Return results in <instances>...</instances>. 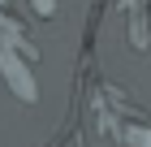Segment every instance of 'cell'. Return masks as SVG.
<instances>
[{
    "instance_id": "7a4b0ae2",
    "label": "cell",
    "mask_w": 151,
    "mask_h": 147,
    "mask_svg": "<svg viewBox=\"0 0 151 147\" xmlns=\"http://www.w3.org/2000/svg\"><path fill=\"white\" fill-rule=\"evenodd\" d=\"M95 121H99V134L112 138L116 147H151V113L125 87H112V82L95 87Z\"/></svg>"
},
{
    "instance_id": "6da1fadb",
    "label": "cell",
    "mask_w": 151,
    "mask_h": 147,
    "mask_svg": "<svg viewBox=\"0 0 151 147\" xmlns=\"http://www.w3.org/2000/svg\"><path fill=\"white\" fill-rule=\"evenodd\" d=\"M39 43L9 9H0V82L22 104H39Z\"/></svg>"
},
{
    "instance_id": "277c9868",
    "label": "cell",
    "mask_w": 151,
    "mask_h": 147,
    "mask_svg": "<svg viewBox=\"0 0 151 147\" xmlns=\"http://www.w3.org/2000/svg\"><path fill=\"white\" fill-rule=\"evenodd\" d=\"M26 9L35 13V17H56V9H60V0H26Z\"/></svg>"
},
{
    "instance_id": "3957f363",
    "label": "cell",
    "mask_w": 151,
    "mask_h": 147,
    "mask_svg": "<svg viewBox=\"0 0 151 147\" xmlns=\"http://www.w3.org/2000/svg\"><path fill=\"white\" fill-rule=\"evenodd\" d=\"M116 9L125 13L129 48L134 52H147L151 48V0H116Z\"/></svg>"
}]
</instances>
